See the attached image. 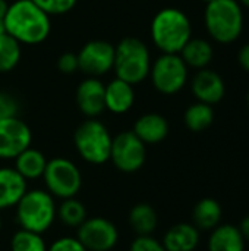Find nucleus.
Returning <instances> with one entry per match:
<instances>
[{
	"mask_svg": "<svg viewBox=\"0 0 249 251\" xmlns=\"http://www.w3.org/2000/svg\"><path fill=\"white\" fill-rule=\"evenodd\" d=\"M106 85L94 76L84 79L76 88V104L81 113L88 118H97L106 110Z\"/></svg>",
	"mask_w": 249,
	"mask_h": 251,
	"instance_id": "13",
	"label": "nucleus"
},
{
	"mask_svg": "<svg viewBox=\"0 0 249 251\" xmlns=\"http://www.w3.org/2000/svg\"><path fill=\"white\" fill-rule=\"evenodd\" d=\"M208 251H245V240L235 225H219L210 231Z\"/></svg>",
	"mask_w": 249,
	"mask_h": 251,
	"instance_id": "19",
	"label": "nucleus"
},
{
	"mask_svg": "<svg viewBox=\"0 0 249 251\" xmlns=\"http://www.w3.org/2000/svg\"><path fill=\"white\" fill-rule=\"evenodd\" d=\"M1 226H3V222H1V218H0V232H1Z\"/></svg>",
	"mask_w": 249,
	"mask_h": 251,
	"instance_id": "39",
	"label": "nucleus"
},
{
	"mask_svg": "<svg viewBox=\"0 0 249 251\" xmlns=\"http://www.w3.org/2000/svg\"><path fill=\"white\" fill-rule=\"evenodd\" d=\"M238 62H239V65L249 72V43L248 44H245L241 50H239V53H238Z\"/></svg>",
	"mask_w": 249,
	"mask_h": 251,
	"instance_id": "33",
	"label": "nucleus"
},
{
	"mask_svg": "<svg viewBox=\"0 0 249 251\" xmlns=\"http://www.w3.org/2000/svg\"><path fill=\"white\" fill-rule=\"evenodd\" d=\"M154 88L166 96L179 93L188 81V66L176 53H163L151 63L150 75Z\"/></svg>",
	"mask_w": 249,
	"mask_h": 251,
	"instance_id": "8",
	"label": "nucleus"
},
{
	"mask_svg": "<svg viewBox=\"0 0 249 251\" xmlns=\"http://www.w3.org/2000/svg\"><path fill=\"white\" fill-rule=\"evenodd\" d=\"M112 140L106 125L95 118L84 121L73 134L76 151L91 165H103L110 159Z\"/></svg>",
	"mask_w": 249,
	"mask_h": 251,
	"instance_id": "6",
	"label": "nucleus"
},
{
	"mask_svg": "<svg viewBox=\"0 0 249 251\" xmlns=\"http://www.w3.org/2000/svg\"><path fill=\"white\" fill-rule=\"evenodd\" d=\"M15 209L19 226L37 234H44L53 225L57 210L47 190H26Z\"/></svg>",
	"mask_w": 249,
	"mask_h": 251,
	"instance_id": "5",
	"label": "nucleus"
},
{
	"mask_svg": "<svg viewBox=\"0 0 249 251\" xmlns=\"http://www.w3.org/2000/svg\"><path fill=\"white\" fill-rule=\"evenodd\" d=\"M179 54L186 63V66H191L195 69H204L213 60V47L207 40L191 38L183 46Z\"/></svg>",
	"mask_w": 249,
	"mask_h": 251,
	"instance_id": "22",
	"label": "nucleus"
},
{
	"mask_svg": "<svg viewBox=\"0 0 249 251\" xmlns=\"http://www.w3.org/2000/svg\"><path fill=\"white\" fill-rule=\"evenodd\" d=\"M10 251H47V244L43 234L21 228L10 240Z\"/></svg>",
	"mask_w": 249,
	"mask_h": 251,
	"instance_id": "27",
	"label": "nucleus"
},
{
	"mask_svg": "<svg viewBox=\"0 0 249 251\" xmlns=\"http://www.w3.org/2000/svg\"><path fill=\"white\" fill-rule=\"evenodd\" d=\"M191 21L176 7H164L156 13L151 21V38L156 47L163 53L179 54L183 46L191 40Z\"/></svg>",
	"mask_w": 249,
	"mask_h": 251,
	"instance_id": "2",
	"label": "nucleus"
},
{
	"mask_svg": "<svg viewBox=\"0 0 249 251\" xmlns=\"http://www.w3.org/2000/svg\"><path fill=\"white\" fill-rule=\"evenodd\" d=\"M191 90L198 101L210 104V106L222 101L226 93L223 78L216 71H211L207 68L200 69L195 74L191 82Z\"/></svg>",
	"mask_w": 249,
	"mask_h": 251,
	"instance_id": "14",
	"label": "nucleus"
},
{
	"mask_svg": "<svg viewBox=\"0 0 249 251\" xmlns=\"http://www.w3.org/2000/svg\"><path fill=\"white\" fill-rule=\"evenodd\" d=\"M145 144L132 131H123L113 137L109 160L120 172L134 174L139 171L145 163Z\"/></svg>",
	"mask_w": 249,
	"mask_h": 251,
	"instance_id": "9",
	"label": "nucleus"
},
{
	"mask_svg": "<svg viewBox=\"0 0 249 251\" xmlns=\"http://www.w3.org/2000/svg\"><path fill=\"white\" fill-rule=\"evenodd\" d=\"M31 141L32 132L22 119L15 116L0 121V159H15L31 147Z\"/></svg>",
	"mask_w": 249,
	"mask_h": 251,
	"instance_id": "12",
	"label": "nucleus"
},
{
	"mask_svg": "<svg viewBox=\"0 0 249 251\" xmlns=\"http://www.w3.org/2000/svg\"><path fill=\"white\" fill-rule=\"evenodd\" d=\"M57 69L65 74V75H70L75 74L76 71H79V62H78V54L68 51L63 53L57 57Z\"/></svg>",
	"mask_w": 249,
	"mask_h": 251,
	"instance_id": "31",
	"label": "nucleus"
},
{
	"mask_svg": "<svg viewBox=\"0 0 249 251\" xmlns=\"http://www.w3.org/2000/svg\"><path fill=\"white\" fill-rule=\"evenodd\" d=\"M26 190V179L15 168H0V210L15 207Z\"/></svg>",
	"mask_w": 249,
	"mask_h": 251,
	"instance_id": "15",
	"label": "nucleus"
},
{
	"mask_svg": "<svg viewBox=\"0 0 249 251\" xmlns=\"http://www.w3.org/2000/svg\"><path fill=\"white\" fill-rule=\"evenodd\" d=\"M151 69V56L147 44L136 37H126L114 46L113 71L116 78L131 85L142 82Z\"/></svg>",
	"mask_w": 249,
	"mask_h": 251,
	"instance_id": "3",
	"label": "nucleus"
},
{
	"mask_svg": "<svg viewBox=\"0 0 249 251\" xmlns=\"http://www.w3.org/2000/svg\"><path fill=\"white\" fill-rule=\"evenodd\" d=\"M6 34V28H4V19H0V35Z\"/></svg>",
	"mask_w": 249,
	"mask_h": 251,
	"instance_id": "36",
	"label": "nucleus"
},
{
	"mask_svg": "<svg viewBox=\"0 0 249 251\" xmlns=\"http://www.w3.org/2000/svg\"><path fill=\"white\" fill-rule=\"evenodd\" d=\"M132 132L147 146V144H158L169 134V124L166 118L160 113H145L139 116L135 124Z\"/></svg>",
	"mask_w": 249,
	"mask_h": 251,
	"instance_id": "16",
	"label": "nucleus"
},
{
	"mask_svg": "<svg viewBox=\"0 0 249 251\" xmlns=\"http://www.w3.org/2000/svg\"><path fill=\"white\" fill-rule=\"evenodd\" d=\"M129 224L136 235H153L158 225V216L151 204L138 203L129 212Z\"/></svg>",
	"mask_w": 249,
	"mask_h": 251,
	"instance_id": "23",
	"label": "nucleus"
},
{
	"mask_svg": "<svg viewBox=\"0 0 249 251\" xmlns=\"http://www.w3.org/2000/svg\"><path fill=\"white\" fill-rule=\"evenodd\" d=\"M222 206L214 199L200 200L192 210V225L198 231H213L220 225L222 221Z\"/></svg>",
	"mask_w": 249,
	"mask_h": 251,
	"instance_id": "20",
	"label": "nucleus"
},
{
	"mask_svg": "<svg viewBox=\"0 0 249 251\" xmlns=\"http://www.w3.org/2000/svg\"><path fill=\"white\" fill-rule=\"evenodd\" d=\"M78 54L79 71L88 76H101L113 69L114 46L104 40H91L82 46Z\"/></svg>",
	"mask_w": 249,
	"mask_h": 251,
	"instance_id": "11",
	"label": "nucleus"
},
{
	"mask_svg": "<svg viewBox=\"0 0 249 251\" xmlns=\"http://www.w3.org/2000/svg\"><path fill=\"white\" fill-rule=\"evenodd\" d=\"M43 179L47 191L60 200L76 197L82 187V175L78 166L66 157H54L47 162Z\"/></svg>",
	"mask_w": 249,
	"mask_h": 251,
	"instance_id": "7",
	"label": "nucleus"
},
{
	"mask_svg": "<svg viewBox=\"0 0 249 251\" xmlns=\"http://www.w3.org/2000/svg\"><path fill=\"white\" fill-rule=\"evenodd\" d=\"M56 216H59L66 226L78 228L87 219V209L76 197H70L62 200L59 209L56 210Z\"/></svg>",
	"mask_w": 249,
	"mask_h": 251,
	"instance_id": "25",
	"label": "nucleus"
},
{
	"mask_svg": "<svg viewBox=\"0 0 249 251\" xmlns=\"http://www.w3.org/2000/svg\"><path fill=\"white\" fill-rule=\"evenodd\" d=\"M31 1L35 3L48 16H51V15H65L70 12L78 0H31Z\"/></svg>",
	"mask_w": 249,
	"mask_h": 251,
	"instance_id": "28",
	"label": "nucleus"
},
{
	"mask_svg": "<svg viewBox=\"0 0 249 251\" xmlns=\"http://www.w3.org/2000/svg\"><path fill=\"white\" fill-rule=\"evenodd\" d=\"M166 251H194L200 244V231L192 224H176L163 237Z\"/></svg>",
	"mask_w": 249,
	"mask_h": 251,
	"instance_id": "18",
	"label": "nucleus"
},
{
	"mask_svg": "<svg viewBox=\"0 0 249 251\" xmlns=\"http://www.w3.org/2000/svg\"><path fill=\"white\" fill-rule=\"evenodd\" d=\"M244 6H247V7H249V0H239Z\"/></svg>",
	"mask_w": 249,
	"mask_h": 251,
	"instance_id": "37",
	"label": "nucleus"
},
{
	"mask_svg": "<svg viewBox=\"0 0 249 251\" xmlns=\"http://www.w3.org/2000/svg\"><path fill=\"white\" fill-rule=\"evenodd\" d=\"M183 121L186 128L191 129L192 132H203L208 129L214 121L213 107L210 104L197 101L186 109L183 115Z\"/></svg>",
	"mask_w": 249,
	"mask_h": 251,
	"instance_id": "24",
	"label": "nucleus"
},
{
	"mask_svg": "<svg viewBox=\"0 0 249 251\" xmlns=\"http://www.w3.org/2000/svg\"><path fill=\"white\" fill-rule=\"evenodd\" d=\"M129 251H166V249L163 243L156 240L153 235H136Z\"/></svg>",
	"mask_w": 249,
	"mask_h": 251,
	"instance_id": "29",
	"label": "nucleus"
},
{
	"mask_svg": "<svg viewBox=\"0 0 249 251\" xmlns=\"http://www.w3.org/2000/svg\"><path fill=\"white\" fill-rule=\"evenodd\" d=\"M6 34L19 44H40L50 35V16L31 0H16L4 15Z\"/></svg>",
	"mask_w": 249,
	"mask_h": 251,
	"instance_id": "1",
	"label": "nucleus"
},
{
	"mask_svg": "<svg viewBox=\"0 0 249 251\" xmlns=\"http://www.w3.org/2000/svg\"><path fill=\"white\" fill-rule=\"evenodd\" d=\"M238 228H239V231H241V234H242L245 243H249V215L242 219V222L239 224Z\"/></svg>",
	"mask_w": 249,
	"mask_h": 251,
	"instance_id": "34",
	"label": "nucleus"
},
{
	"mask_svg": "<svg viewBox=\"0 0 249 251\" xmlns=\"http://www.w3.org/2000/svg\"><path fill=\"white\" fill-rule=\"evenodd\" d=\"M47 251H87L76 237H62L51 243Z\"/></svg>",
	"mask_w": 249,
	"mask_h": 251,
	"instance_id": "32",
	"label": "nucleus"
},
{
	"mask_svg": "<svg viewBox=\"0 0 249 251\" xmlns=\"http://www.w3.org/2000/svg\"><path fill=\"white\" fill-rule=\"evenodd\" d=\"M76 238L87 251H110L119 240V231L106 218H87L79 226Z\"/></svg>",
	"mask_w": 249,
	"mask_h": 251,
	"instance_id": "10",
	"label": "nucleus"
},
{
	"mask_svg": "<svg viewBox=\"0 0 249 251\" xmlns=\"http://www.w3.org/2000/svg\"><path fill=\"white\" fill-rule=\"evenodd\" d=\"M7 7H9V4L6 3V0H0V19H4Z\"/></svg>",
	"mask_w": 249,
	"mask_h": 251,
	"instance_id": "35",
	"label": "nucleus"
},
{
	"mask_svg": "<svg viewBox=\"0 0 249 251\" xmlns=\"http://www.w3.org/2000/svg\"><path fill=\"white\" fill-rule=\"evenodd\" d=\"M248 106H249V91H248Z\"/></svg>",
	"mask_w": 249,
	"mask_h": 251,
	"instance_id": "40",
	"label": "nucleus"
},
{
	"mask_svg": "<svg viewBox=\"0 0 249 251\" xmlns=\"http://www.w3.org/2000/svg\"><path fill=\"white\" fill-rule=\"evenodd\" d=\"M21 53V44L13 37L0 35V74H7L18 66Z\"/></svg>",
	"mask_w": 249,
	"mask_h": 251,
	"instance_id": "26",
	"label": "nucleus"
},
{
	"mask_svg": "<svg viewBox=\"0 0 249 251\" xmlns=\"http://www.w3.org/2000/svg\"><path fill=\"white\" fill-rule=\"evenodd\" d=\"M18 112H19V104L16 99L7 93L0 91V121L7 118H15L18 116Z\"/></svg>",
	"mask_w": 249,
	"mask_h": 251,
	"instance_id": "30",
	"label": "nucleus"
},
{
	"mask_svg": "<svg viewBox=\"0 0 249 251\" xmlns=\"http://www.w3.org/2000/svg\"><path fill=\"white\" fill-rule=\"evenodd\" d=\"M203 1H204V3L207 4V3H211V1H214V0H203Z\"/></svg>",
	"mask_w": 249,
	"mask_h": 251,
	"instance_id": "38",
	"label": "nucleus"
},
{
	"mask_svg": "<svg viewBox=\"0 0 249 251\" xmlns=\"http://www.w3.org/2000/svg\"><path fill=\"white\" fill-rule=\"evenodd\" d=\"M47 162L48 160L40 150L28 147L26 150H23L21 154L15 157V169L26 181L37 179V178H43Z\"/></svg>",
	"mask_w": 249,
	"mask_h": 251,
	"instance_id": "21",
	"label": "nucleus"
},
{
	"mask_svg": "<svg viewBox=\"0 0 249 251\" xmlns=\"http://www.w3.org/2000/svg\"><path fill=\"white\" fill-rule=\"evenodd\" d=\"M106 109L114 115H123L135 103V91L134 85L125 82L123 79L114 78L106 85L104 94Z\"/></svg>",
	"mask_w": 249,
	"mask_h": 251,
	"instance_id": "17",
	"label": "nucleus"
},
{
	"mask_svg": "<svg viewBox=\"0 0 249 251\" xmlns=\"http://www.w3.org/2000/svg\"><path fill=\"white\" fill-rule=\"evenodd\" d=\"M208 34L222 44L233 43L244 28V13L238 0H214L207 3L204 13Z\"/></svg>",
	"mask_w": 249,
	"mask_h": 251,
	"instance_id": "4",
	"label": "nucleus"
}]
</instances>
